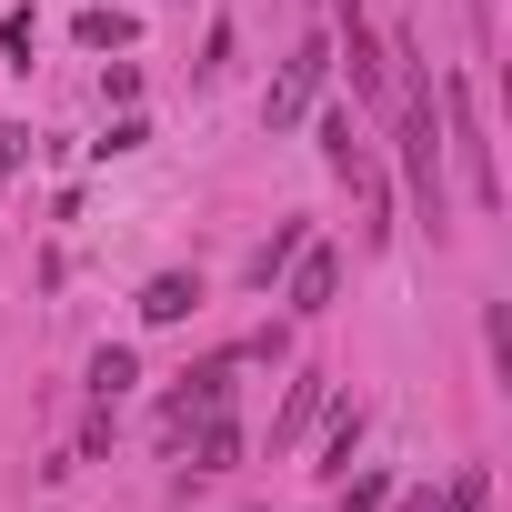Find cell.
Instances as JSON below:
<instances>
[{"instance_id":"obj_2","label":"cell","mask_w":512,"mask_h":512,"mask_svg":"<svg viewBox=\"0 0 512 512\" xmlns=\"http://www.w3.org/2000/svg\"><path fill=\"white\" fill-rule=\"evenodd\" d=\"M322 81H332V41H292V51H282V81H272V101H262V121L292 131V121L322 101Z\"/></svg>"},{"instance_id":"obj_8","label":"cell","mask_w":512,"mask_h":512,"mask_svg":"<svg viewBox=\"0 0 512 512\" xmlns=\"http://www.w3.org/2000/svg\"><path fill=\"white\" fill-rule=\"evenodd\" d=\"M191 472H241V422H231V402L191 422Z\"/></svg>"},{"instance_id":"obj_6","label":"cell","mask_w":512,"mask_h":512,"mask_svg":"<svg viewBox=\"0 0 512 512\" xmlns=\"http://www.w3.org/2000/svg\"><path fill=\"white\" fill-rule=\"evenodd\" d=\"M332 21H342V51H352V101H382V41L362 21V0H332Z\"/></svg>"},{"instance_id":"obj_19","label":"cell","mask_w":512,"mask_h":512,"mask_svg":"<svg viewBox=\"0 0 512 512\" xmlns=\"http://www.w3.org/2000/svg\"><path fill=\"white\" fill-rule=\"evenodd\" d=\"M482 492H492V482H482V472H462V482H452V512H482Z\"/></svg>"},{"instance_id":"obj_10","label":"cell","mask_w":512,"mask_h":512,"mask_svg":"<svg viewBox=\"0 0 512 512\" xmlns=\"http://www.w3.org/2000/svg\"><path fill=\"white\" fill-rule=\"evenodd\" d=\"M131 382H141V362H131V352H121V342H101V352H91V402H101V412H111V402H121V392H131Z\"/></svg>"},{"instance_id":"obj_5","label":"cell","mask_w":512,"mask_h":512,"mask_svg":"<svg viewBox=\"0 0 512 512\" xmlns=\"http://www.w3.org/2000/svg\"><path fill=\"white\" fill-rule=\"evenodd\" d=\"M221 402H231V352H221V362H191V372L171 382V402H161V432L181 442V432H191L201 412H221Z\"/></svg>"},{"instance_id":"obj_18","label":"cell","mask_w":512,"mask_h":512,"mask_svg":"<svg viewBox=\"0 0 512 512\" xmlns=\"http://www.w3.org/2000/svg\"><path fill=\"white\" fill-rule=\"evenodd\" d=\"M141 141H151V121H141V111H121V121L101 131V151H141Z\"/></svg>"},{"instance_id":"obj_14","label":"cell","mask_w":512,"mask_h":512,"mask_svg":"<svg viewBox=\"0 0 512 512\" xmlns=\"http://www.w3.org/2000/svg\"><path fill=\"white\" fill-rule=\"evenodd\" d=\"M342 512H392V472H342Z\"/></svg>"},{"instance_id":"obj_11","label":"cell","mask_w":512,"mask_h":512,"mask_svg":"<svg viewBox=\"0 0 512 512\" xmlns=\"http://www.w3.org/2000/svg\"><path fill=\"white\" fill-rule=\"evenodd\" d=\"M352 452H362V402H342V412H332V432H322V472L342 482V472H352Z\"/></svg>"},{"instance_id":"obj_16","label":"cell","mask_w":512,"mask_h":512,"mask_svg":"<svg viewBox=\"0 0 512 512\" xmlns=\"http://www.w3.org/2000/svg\"><path fill=\"white\" fill-rule=\"evenodd\" d=\"M31 41H41V21H31V11H0V51H11L21 71H31Z\"/></svg>"},{"instance_id":"obj_15","label":"cell","mask_w":512,"mask_h":512,"mask_svg":"<svg viewBox=\"0 0 512 512\" xmlns=\"http://www.w3.org/2000/svg\"><path fill=\"white\" fill-rule=\"evenodd\" d=\"M322 161H332V171H352V161H362V141H352V111H332V121H322Z\"/></svg>"},{"instance_id":"obj_4","label":"cell","mask_w":512,"mask_h":512,"mask_svg":"<svg viewBox=\"0 0 512 512\" xmlns=\"http://www.w3.org/2000/svg\"><path fill=\"white\" fill-rule=\"evenodd\" d=\"M332 292H342V251H322V241H302L292 262H282V302H292L302 322H322V312H332Z\"/></svg>"},{"instance_id":"obj_13","label":"cell","mask_w":512,"mask_h":512,"mask_svg":"<svg viewBox=\"0 0 512 512\" xmlns=\"http://www.w3.org/2000/svg\"><path fill=\"white\" fill-rule=\"evenodd\" d=\"M71 31H81V51H121L131 41V11H81Z\"/></svg>"},{"instance_id":"obj_7","label":"cell","mask_w":512,"mask_h":512,"mask_svg":"<svg viewBox=\"0 0 512 512\" xmlns=\"http://www.w3.org/2000/svg\"><path fill=\"white\" fill-rule=\"evenodd\" d=\"M201 312V272H151L141 282V322L151 332H171V322H191Z\"/></svg>"},{"instance_id":"obj_17","label":"cell","mask_w":512,"mask_h":512,"mask_svg":"<svg viewBox=\"0 0 512 512\" xmlns=\"http://www.w3.org/2000/svg\"><path fill=\"white\" fill-rule=\"evenodd\" d=\"M231 71V21H211V41H201V81H221Z\"/></svg>"},{"instance_id":"obj_3","label":"cell","mask_w":512,"mask_h":512,"mask_svg":"<svg viewBox=\"0 0 512 512\" xmlns=\"http://www.w3.org/2000/svg\"><path fill=\"white\" fill-rule=\"evenodd\" d=\"M442 111H452V151H462V181H472V201L492 211V201H502V181H492V141H482V121H472V81H442Z\"/></svg>"},{"instance_id":"obj_1","label":"cell","mask_w":512,"mask_h":512,"mask_svg":"<svg viewBox=\"0 0 512 512\" xmlns=\"http://www.w3.org/2000/svg\"><path fill=\"white\" fill-rule=\"evenodd\" d=\"M402 181H412L422 221L442 231V141H432V81H412V91H402Z\"/></svg>"},{"instance_id":"obj_12","label":"cell","mask_w":512,"mask_h":512,"mask_svg":"<svg viewBox=\"0 0 512 512\" xmlns=\"http://www.w3.org/2000/svg\"><path fill=\"white\" fill-rule=\"evenodd\" d=\"M302 241H312V231H302V221H282V231H272L262 251H251V282H262V292H272V282H282V262H292V251H302Z\"/></svg>"},{"instance_id":"obj_9","label":"cell","mask_w":512,"mask_h":512,"mask_svg":"<svg viewBox=\"0 0 512 512\" xmlns=\"http://www.w3.org/2000/svg\"><path fill=\"white\" fill-rule=\"evenodd\" d=\"M322 412H332V382H322V372H302V382H292V402H282V422H272V452H292Z\"/></svg>"}]
</instances>
